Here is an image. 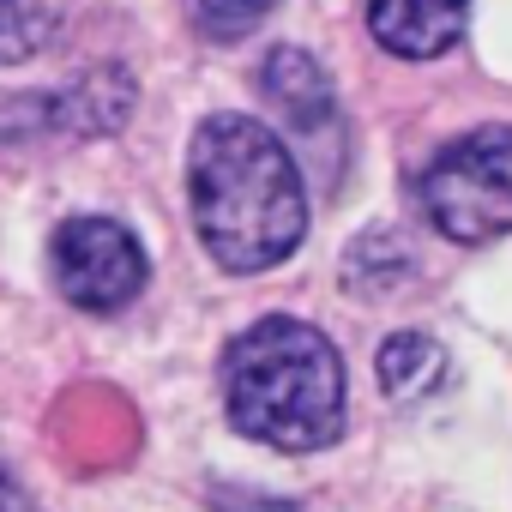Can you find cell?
Returning <instances> with one entry per match:
<instances>
[{
  "instance_id": "obj_4",
  "label": "cell",
  "mask_w": 512,
  "mask_h": 512,
  "mask_svg": "<svg viewBox=\"0 0 512 512\" xmlns=\"http://www.w3.org/2000/svg\"><path fill=\"white\" fill-rule=\"evenodd\" d=\"M151 278V260L127 223L115 217H67L55 229V290L85 314L127 308Z\"/></svg>"
},
{
  "instance_id": "obj_6",
  "label": "cell",
  "mask_w": 512,
  "mask_h": 512,
  "mask_svg": "<svg viewBox=\"0 0 512 512\" xmlns=\"http://www.w3.org/2000/svg\"><path fill=\"white\" fill-rule=\"evenodd\" d=\"M260 91L278 115H290L296 127H326L338 97H332V79L326 67L308 55V49H272L266 55V73H260Z\"/></svg>"
},
{
  "instance_id": "obj_5",
  "label": "cell",
  "mask_w": 512,
  "mask_h": 512,
  "mask_svg": "<svg viewBox=\"0 0 512 512\" xmlns=\"http://www.w3.org/2000/svg\"><path fill=\"white\" fill-rule=\"evenodd\" d=\"M470 19V0H368V31L398 61H440Z\"/></svg>"
},
{
  "instance_id": "obj_3",
  "label": "cell",
  "mask_w": 512,
  "mask_h": 512,
  "mask_svg": "<svg viewBox=\"0 0 512 512\" xmlns=\"http://www.w3.org/2000/svg\"><path fill=\"white\" fill-rule=\"evenodd\" d=\"M422 217L464 247H482L512 229V121H488L458 133L416 175Z\"/></svg>"
},
{
  "instance_id": "obj_8",
  "label": "cell",
  "mask_w": 512,
  "mask_h": 512,
  "mask_svg": "<svg viewBox=\"0 0 512 512\" xmlns=\"http://www.w3.org/2000/svg\"><path fill=\"white\" fill-rule=\"evenodd\" d=\"M61 25V0H0V67L31 61Z\"/></svg>"
},
{
  "instance_id": "obj_7",
  "label": "cell",
  "mask_w": 512,
  "mask_h": 512,
  "mask_svg": "<svg viewBox=\"0 0 512 512\" xmlns=\"http://www.w3.org/2000/svg\"><path fill=\"white\" fill-rule=\"evenodd\" d=\"M446 374H452V362H446V350H440L428 332H392V338L380 344V386H386L398 404L434 398V392L446 386Z\"/></svg>"
},
{
  "instance_id": "obj_1",
  "label": "cell",
  "mask_w": 512,
  "mask_h": 512,
  "mask_svg": "<svg viewBox=\"0 0 512 512\" xmlns=\"http://www.w3.org/2000/svg\"><path fill=\"white\" fill-rule=\"evenodd\" d=\"M193 229L223 272H272L308 235V187L290 145L253 115H211L187 151Z\"/></svg>"
},
{
  "instance_id": "obj_9",
  "label": "cell",
  "mask_w": 512,
  "mask_h": 512,
  "mask_svg": "<svg viewBox=\"0 0 512 512\" xmlns=\"http://www.w3.org/2000/svg\"><path fill=\"white\" fill-rule=\"evenodd\" d=\"M278 0H193V13H199V31L217 37V43H235L247 31H260L272 19Z\"/></svg>"
},
{
  "instance_id": "obj_10",
  "label": "cell",
  "mask_w": 512,
  "mask_h": 512,
  "mask_svg": "<svg viewBox=\"0 0 512 512\" xmlns=\"http://www.w3.org/2000/svg\"><path fill=\"white\" fill-rule=\"evenodd\" d=\"M211 512H296V500H278V494H253V488H229V482H217V488H211Z\"/></svg>"
},
{
  "instance_id": "obj_2",
  "label": "cell",
  "mask_w": 512,
  "mask_h": 512,
  "mask_svg": "<svg viewBox=\"0 0 512 512\" xmlns=\"http://www.w3.org/2000/svg\"><path fill=\"white\" fill-rule=\"evenodd\" d=\"M344 356L338 344L290 314L247 326L223 356L229 422L278 452H320L344 434Z\"/></svg>"
},
{
  "instance_id": "obj_11",
  "label": "cell",
  "mask_w": 512,
  "mask_h": 512,
  "mask_svg": "<svg viewBox=\"0 0 512 512\" xmlns=\"http://www.w3.org/2000/svg\"><path fill=\"white\" fill-rule=\"evenodd\" d=\"M0 512H31V500H25V488L7 476V464H0Z\"/></svg>"
}]
</instances>
